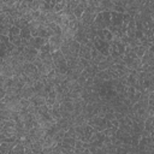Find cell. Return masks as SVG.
Here are the masks:
<instances>
[{"mask_svg": "<svg viewBox=\"0 0 154 154\" xmlns=\"http://www.w3.org/2000/svg\"><path fill=\"white\" fill-rule=\"evenodd\" d=\"M52 57H53L55 71L66 75V72H67V70H69V66H67V61H66V59H65L63 52H61L60 49H58V51H55V52L52 53Z\"/></svg>", "mask_w": 154, "mask_h": 154, "instance_id": "1", "label": "cell"}, {"mask_svg": "<svg viewBox=\"0 0 154 154\" xmlns=\"http://www.w3.org/2000/svg\"><path fill=\"white\" fill-rule=\"evenodd\" d=\"M93 43H94V47H95L101 54H103V55H106V57L109 55V46H111V43H109L108 41L102 40V38H99V37L96 36V37L94 38Z\"/></svg>", "mask_w": 154, "mask_h": 154, "instance_id": "2", "label": "cell"}, {"mask_svg": "<svg viewBox=\"0 0 154 154\" xmlns=\"http://www.w3.org/2000/svg\"><path fill=\"white\" fill-rule=\"evenodd\" d=\"M38 54H40V51L36 49V48H34L32 46L25 47V49H24V52H23V55H24L26 63H34L35 59L38 57Z\"/></svg>", "mask_w": 154, "mask_h": 154, "instance_id": "3", "label": "cell"}, {"mask_svg": "<svg viewBox=\"0 0 154 154\" xmlns=\"http://www.w3.org/2000/svg\"><path fill=\"white\" fill-rule=\"evenodd\" d=\"M76 140L77 138H75V137H64V140L61 141V144L66 149V153H73Z\"/></svg>", "mask_w": 154, "mask_h": 154, "instance_id": "4", "label": "cell"}, {"mask_svg": "<svg viewBox=\"0 0 154 154\" xmlns=\"http://www.w3.org/2000/svg\"><path fill=\"white\" fill-rule=\"evenodd\" d=\"M91 48L88 45H81V49H79V54L78 57L82 59H85L88 61H91Z\"/></svg>", "mask_w": 154, "mask_h": 154, "instance_id": "5", "label": "cell"}, {"mask_svg": "<svg viewBox=\"0 0 154 154\" xmlns=\"http://www.w3.org/2000/svg\"><path fill=\"white\" fill-rule=\"evenodd\" d=\"M95 18H96V13H93V12H89V11L85 10L84 13L81 17V22L84 25H91L95 22Z\"/></svg>", "mask_w": 154, "mask_h": 154, "instance_id": "6", "label": "cell"}, {"mask_svg": "<svg viewBox=\"0 0 154 154\" xmlns=\"http://www.w3.org/2000/svg\"><path fill=\"white\" fill-rule=\"evenodd\" d=\"M47 42H48V38H43V37H34V36H31V37H30V45H29V46H32L34 48H36V49L40 51V48H41L43 45H46Z\"/></svg>", "mask_w": 154, "mask_h": 154, "instance_id": "7", "label": "cell"}, {"mask_svg": "<svg viewBox=\"0 0 154 154\" xmlns=\"http://www.w3.org/2000/svg\"><path fill=\"white\" fill-rule=\"evenodd\" d=\"M123 14L120 12L117 11H111V19H112V24L114 26H122L123 25Z\"/></svg>", "mask_w": 154, "mask_h": 154, "instance_id": "8", "label": "cell"}, {"mask_svg": "<svg viewBox=\"0 0 154 154\" xmlns=\"http://www.w3.org/2000/svg\"><path fill=\"white\" fill-rule=\"evenodd\" d=\"M149 46H150V43H142V45H140V46H137V47H134L132 49H134V52L137 54V57L142 58V57L144 55V53L148 51Z\"/></svg>", "mask_w": 154, "mask_h": 154, "instance_id": "9", "label": "cell"}, {"mask_svg": "<svg viewBox=\"0 0 154 154\" xmlns=\"http://www.w3.org/2000/svg\"><path fill=\"white\" fill-rule=\"evenodd\" d=\"M135 32H136V22H135V18L132 17L130 23L126 26V34L130 38H132V37H135Z\"/></svg>", "mask_w": 154, "mask_h": 154, "instance_id": "10", "label": "cell"}, {"mask_svg": "<svg viewBox=\"0 0 154 154\" xmlns=\"http://www.w3.org/2000/svg\"><path fill=\"white\" fill-rule=\"evenodd\" d=\"M73 13H75V16L78 18V19H81V17H82V14L84 13V11H85V5L84 4H82V2H79L73 10Z\"/></svg>", "mask_w": 154, "mask_h": 154, "instance_id": "11", "label": "cell"}, {"mask_svg": "<svg viewBox=\"0 0 154 154\" xmlns=\"http://www.w3.org/2000/svg\"><path fill=\"white\" fill-rule=\"evenodd\" d=\"M101 17L106 24V26L108 28L112 24V19H111V11H102L101 12Z\"/></svg>", "mask_w": 154, "mask_h": 154, "instance_id": "12", "label": "cell"}, {"mask_svg": "<svg viewBox=\"0 0 154 154\" xmlns=\"http://www.w3.org/2000/svg\"><path fill=\"white\" fill-rule=\"evenodd\" d=\"M66 6H67V1H65V0H61V1H59L58 4H55L54 5V7H53V11L54 12H61L63 10H65L66 8Z\"/></svg>", "mask_w": 154, "mask_h": 154, "instance_id": "13", "label": "cell"}, {"mask_svg": "<svg viewBox=\"0 0 154 154\" xmlns=\"http://www.w3.org/2000/svg\"><path fill=\"white\" fill-rule=\"evenodd\" d=\"M14 25L22 29V28H24V26L29 25V22H28V20H26L24 17H20V18H16V19H14Z\"/></svg>", "mask_w": 154, "mask_h": 154, "instance_id": "14", "label": "cell"}, {"mask_svg": "<svg viewBox=\"0 0 154 154\" xmlns=\"http://www.w3.org/2000/svg\"><path fill=\"white\" fill-rule=\"evenodd\" d=\"M95 76H96V77H99V78H101L102 81L111 79V75H109L108 70H101V71H99V72H97Z\"/></svg>", "mask_w": 154, "mask_h": 154, "instance_id": "15", "label": "cell"}, {"mask_svg": "<svg viewBox=\"0 0 154 154\" xmlns=\"http://www.w3.org/2000/svg\"><path fill=\"white\" fill-rule=\"evenodd\" d=\"M20 37L22 38H30L31 37V31H30L29 25H26V26L20 29Z\"/></svg>", "mask_w": 154, "mask_h": 154, "instance_id": "16", "label": "cell"}, {"mask_svg": "<svg viewBox=\"0 0 154 154\" xmlns=\"http://www.w3.org/2000/svg\"><path fill=\"white\" fill-rule=\"evenodd\" d=\"M153 128H154V125H153V122H152V118H150V117H148V118H147V119L144 120V129L152 132V130H153Z\"/></svg>", "mask_w": 154, "mask_h": 154, "instance_id": "17", "label": "cell"}, {"mask_svg": "<svg viewBox=\"0 0 154 154\" xmlns=\"http://www.w3.org/2000/svg\"><path fill=\"white\" fill-rule=\"evenodd\" d=\"M10 29H11V26H8L6 24H1V26H0V35H7L8 36Z\"/></svg>", "mask_w": 154, "mask_h": 154, "instance_id": "18", "label": "cell"}, {"mask_svg": "<svg viewBox=\"0 0 154 154\" xmlns=\"http://www.w3.org/2000/svg\"><path fill=\"white\" fill-rule=\"evenodd\" d=\"M113 11H117V12H120V13H125V12H126L125 7H124V6H122V5H116Z\"/></svg>", "mask_w": 154, "mask_h": 154, "instance_id": "19", "label": "cell"}, {"mask_svg": "<svg viewBox=\"0 0 154 154\" xmlns=\"http://www.w3.org/2000/svg\"><path fill=\"white\" fill-rule=\"evenodd\" d=\"M148 105H149V107H153V108H154V96L149 95V101H148Z\"/></svg>", "mask_w": 154, "mask_h": 154, "instance_id": "20", "label": "cell"}, {"mask_svg": "<svg viewBox=\"0 0 154 154\" xmlns=\"http://www.w3.org/2000/svg\"><path fill=\"white\" fill-rule=\"evenodd\" d=\"M148 51H149V52H150V53L154 55V42H152V43H150V46H149Z\"/></svg>", "mask_w": 154, "mask_h": 154, "instance_id": "21", "label": "cell"}, {"mask_svg": "<svg viewBox=\"0 0 154 154\" xmlns=\"http://www.w3.org/2000/svg\"><path fill=\"white\" fill-rule=\"evenodd\" d=\"M59 1H61V0H51V7H52V10H53L54 5H55V4H58Z\"/></svg>", "mask_w": 154, "mask_h": 154, "instance_id": "22", "label": "cell"}, {"mask_svg": "<svg viewBox=\"0 0 154 154\" xmlns=\"http://www.w3.org/2000/svg\"><path fill=\"white\" fill-rule=\"evenodd\" d=\"M150 118H152V122H153V125H154V116H153V117H150Z\"/></svg>", "mask_w": 154, "mask_h": 154, "instance_id": "23", "label": "cell"}, {"mask_svg": "<svg viewBox=\"0 0 154 154\" xmlns=\"http://www.w3.org/2000/svg\"><path fill=\"white\" fill-rule=\"evenodd\" d=\"M65 1H67V2H70V1H71V0H65Z\"/></svg>", "mask_w": 154, "mask_h": 154, "instance_id": "24", "label": "cell"}]
</instances>
